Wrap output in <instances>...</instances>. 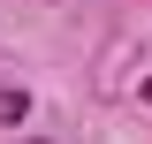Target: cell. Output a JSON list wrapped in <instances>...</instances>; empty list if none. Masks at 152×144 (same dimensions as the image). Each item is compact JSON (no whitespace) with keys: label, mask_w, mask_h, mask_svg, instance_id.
Masks as SVG:
<instances>
[]
</instances>
